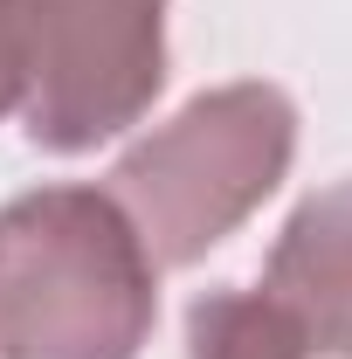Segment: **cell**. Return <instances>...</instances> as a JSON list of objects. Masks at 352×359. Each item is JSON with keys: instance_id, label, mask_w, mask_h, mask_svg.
Masks as SVG:
<instances>
[{"instance_id": "cell-3", "label": "cell", "mask_w": 352, "mask_h": 359, "mask_svg": "<svg viewBox=\"0 0 352 359\" xmlns=\"http://www.w3.org/2000/svg\"><path fill=\"white\" fill-rule=\"evenodd\" d=\"M166 90V0H21V125L42 152L132 132Z\"/></svg>"}, {"instance_id": "cell-5", "label": "cell", "mask_w": 352, "mask_h": 359, "mask_svg": "<svg viewBox=\"0 0 352 359\" xmlns=\"http://www.w3.org/2000/svg\"><path fill=\"white\" fill-rule=\"evenodd\" d=\"M187 359H311V346L263 290H208L187 311Z\"/></svg>"}, {"instance_id": "cell-1", "label": "cell", "mask_w": 352, "mask_h": 359, "mask_svg": "<svg viewBox=\"0 0 352 359\" xmlns=\"http://www.w3.org/2000/svg\"><path fill=\"white\" fill-rule=\"evenodd\" d=\"M159 263L104 187H35L0 208V359H138Z\"/></svg>"}, {"instance_id": "cell-4", "label": "cell", "mask_w": 352, "mask_h": 359, "mask_svg": "<svg viewBox=\"0 0 352 359\" xmlns=\"http://www.w3.org/2000/svg\"><path fill=\"white\" fill-rule=\"evenodd\" d=\"M263 297L297 325L311 359H352V180L311 194L263 263Z\"/></svg>"}, {"instance_id": "cell-6", "label": "cell", "mask_w": 352, "mask_h": 359, "mask_svg": "<svg viewBox=\"0 0 352 359\" xmlns=\"http://www.w3.org/2000/svg\"><path fill=\"white\" fill-rule=\"evenodd\" d=\"M21 111V0H0V118Z\"/></svg>"}, {"instance_id": "cell-2", "label": "cell", "mask_w": 352, "mask_h": 359, "mask_svg": "<svg viewBox=\"0 0 352 359\" xmlns=\"http://www.w3.org/2000/svg\"><path fill=\"white\" fill-rule=\"evenodd\" d=\"M297 159V104L276 83H221L180 104L104 173L159 269H187L283 187Z\"/></svg>"}]
</instances>
